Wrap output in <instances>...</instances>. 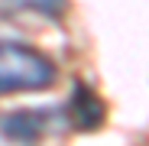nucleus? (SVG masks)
<instances>
[{"mask_svg":"<svg viewBox=\"0 0 149 146\" xmlns=\"http://www.w3.org/2000/svg\"><path fill=\"white\" fill-rule=\"evenodd\" d=\"M65 110H68V120L74 127H81V130H94L104 120V104L91 88H74V97H71V104Z\"/></svg>","mask_w":149,"mask_h":146,"instance_id":"nucleus-3","label":"nucleus"},{"mask_svg":"<svg viewBox=\"0 0 149 146\" xmlns=\"http://www.w3.org/2000/svg\"><path fill=\"white\" fill-rule=\"evenodd\" d=\"M0 10H7V13H36V16L55 20L68 10V0H0Z\"/></svg>","mask_w":149,"mask_h":146,"instance_id":"nucleus-4","label":"nucleus"},{"mask_svg":"<svg viewBox=\"0 0 149 146\" xmlns=\"http://www.w3.org/2000/svg\"><path fill=\"white\" fill-rule=\"evenodd\" d=\"M71 124L68 110H16L0 120V130L13 143H36L42 136H52Z\"/></svg>","mask_w":149,"mask_h":146,"instance_id":"nucleus-2","label":"nucleus"},{"mask_svg":"<svg viewBox=\"0 0 149 146\" xmlns=\"http://www.w3.org/2000/svg\"><path fill=\"white\" fill-rule=\"evenodd\" d=\"M55 65L23 39H10L7 45H0V94L45 91L55 85Z\"/></svg>","mask_w":149,"mask_h":146,"instance_id":"nucleus-1","label":"nucleus"},{"mask_svg":"<svg viewBox=\"0 0 149 146\" xmlns=\"http://www.w3.org/2000/svg\"><path fill=\"white\" fill-rule=\"evenodd\" d=\"M10 39H19V33H16V26H10L7 20H0V45H7Z\"/></svg>","mask_w":149,"mask_h":146,"instance_id":"nucleus-5","label":"nucleus"}]
</instances>
